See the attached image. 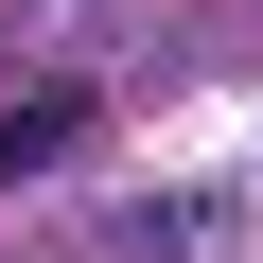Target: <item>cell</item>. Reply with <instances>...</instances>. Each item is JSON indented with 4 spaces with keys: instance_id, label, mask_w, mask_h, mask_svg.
Listing matches in <instances>:
<instances>
[{
    "instance_id": "cell-1",
    "label": "cell",
    "mask_w": 263,
    "mask_h": 263,
    "mask_svg": "<svg viewBox=\"0 0 263 263\" xmlns=\"http://www.w3.org/2000/svg\"><path fill=\"white\" fill-rule=\"evenodd\" d=\"M70 141H88V88H70V70H53V88H0V193H18V176H53Z\"/></svg>"
}]
</instances>
